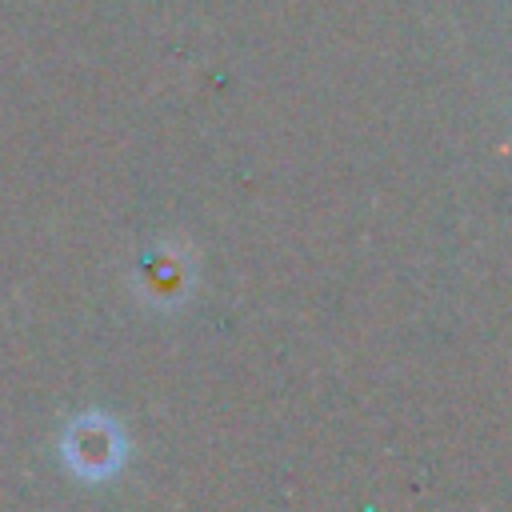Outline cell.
Returning a JSON list of instances; mask_svg holds the SVG:
<instances>
[{
  "mask_svg": "<svg viewBox=\"0 0 512 512\" xmlns=\"http://www.w3.org/2000/svg\"><path fill=\"white\" fill-rule=\"evenodd\" d=\"M124 456V440L120 428L104 416H84L80 424H72L68 432V460L80 476H108L120 468Z\"/></svg>",
  "mask_w": 512,
  "mask_h": 512,
  "instance_id": "6da1fadb",
  "label": "cell"
}]
</instances>
